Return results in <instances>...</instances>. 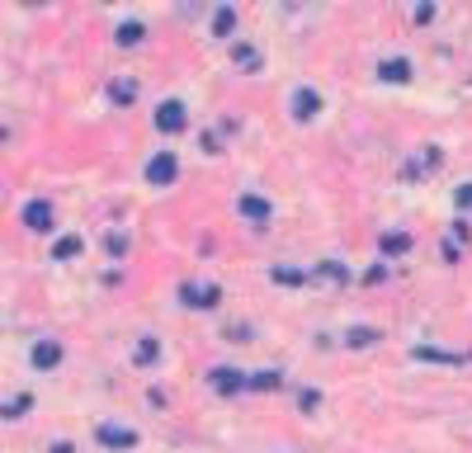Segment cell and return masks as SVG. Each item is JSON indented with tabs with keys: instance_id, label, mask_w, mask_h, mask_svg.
I'll list each match as a JSON object with an SVG mask.
<instances>
[{
	"instance_id": "cell-8",
	"label": "cell",
	"mask_w": 472,
	"mask_h": 453,
	"mask_svg": "<svg viewBox=\"0 0 472 453\" xmlns=\"http://www.w3.org/2000/svg\"><path fill=\"white\" fill-rule=\"evenodd\" d=\"M378 71H383V80H392V85H401V80H411V66H406L401 57H392V62H383Z\"/></svg>"
},
{
	"instance_id": "cell-15",
	"label": "cell",
	"mask_w": 472,
	"mask_h": 453,
	"mask_svg": "<svg viewBox=\"0 0 472 453\" xmlns=\"http://www.w3.org/2000/svg\"><path fill=\"white\" fill-rule=\"evenodd\" d=\"M156 354H161V345H156V340H142L132 359H137V364H156Z\"/></svg>"
},
{
	"instance_id": "cell-3",
	"label": "cell",
	"mask_w": 472,
	"mask_h": 453,
	"mask_svg": "<svg viewBox=\"0 0 472 453\" xmlns=\"http://www.w3.org/2000/svg\"><path fill=\"white\" fill-rule=\"evenodd\" d=\"M175 175H180V165H175V156H170V151H161V156L147 165V180H152V185H170Z\"/></svg>"
},
{
	"instance_id": "cell-9",
	"label": "cell",
	"mask_w": 472,
	"mask_h": 453,
	"mask_svg": "<svg viewBox=\"0 0 472 453\" xmlns=\"http://www.w3.org/2000/svg\"><path fill=\"white\" fill-rule=\"evenodd\" d=\"M236 208H241V213H246V217H255V222H260V217H269V203H264L260 194H246V198H241Z\"/></svg>"
},
{
	"instance_id": "cell-11",
	"label": "cell",
	"mask_w": 472,
	"mask_h": 453,
	"mask_svg": "<svg viewBox=\"0 0 472 453\" xmlns=\"http://www.w3.org/2000/svg\"><path fill=\"white\" fill-rule=\"evenodd\" d=\"M416 359H439V364H463L472 354H448V349H416Z\"/></svg>"
},
{
	"instance_id": "cell-4",
	"label": "cell",
	"mask_w": 472,
	"mask_h": 453,
	"mask_svg": "<svg viewBox=\"0 0 472 453\" xmlns=\"http://www.w3.org/2000/svg\"><path fill=\"white\" fill-rule=\"evenodd\" d=\"M24 227H33V232H48L53 227V203L48 198H33L24 208Z\"/></svg>"
},
{
	"instance_id": "cell-17",
	"label": "cell",
	"mask_w": 472,
	"mask_h": 453,
	"mask_svg": "<svg viewBox=\"0 0 472 453\" xmlns=\"http://www.w3.org/2000/svg\"><path fill=\"white\" fill-rule=\"evenodd\" d=\"M142 38V24H123L118 28V43H137Z\"/></svg>"
},
{
	"instance_id": "cell-14",
	"label": "cell",
	"mask_w": 472,
	"mask_h": 453,
	"mask_svg": "<svg viewBox=\"0 0 472 453\" xmlns=\"http://www.w3.org/2000/svg\"><path fill=\"white\" fill-rule=\"evenodd\" d=\"M383 250H388V255H401V250H411V237L392 232V237H383Z\"/></svg>"
},
{
	"instance_id": "cell-1",
	"label": "cell",
	"mask_w": 472,
	"mask_h": 453,
	"mask_svg": "<svg viewBox=\"0 0 472 453\" xmlns=\"http://www.w3.org/2000/svg\"><path fill=\"white\" fill-rule=\"evenodd\" d=\"M156 128L161 133H180L184 128V104L180 100H165V104L156 109Z\"/></svg>"
},
{
	"instance_id": "cell-21",
	"label": "cell",
	"mask_w": 472,
	"mask_h": 453,
	"mask_svg": "<svg viewBox=\"0 0 472 453\" xmlns=\"http://www.w3.org/2000/svg\"><path fill=\"white\" fill-rule=\"evenodd\" d=\"M458 208H472V185H458Z\"/></svg>"
},
{
	"instance_id": "cell-5",
	"label": "cell",
	"mask_w": 472,
	"mask_h": 453,
	"mask_svg": "<svg viewBox=\"0 0 472 453\" xmlns=\"http://www.w3.org/2000/svg\"><path fill=\"white\" fill-rule=\"evenodd\" d=\"M180 297L189 307H212V302H217V288H212V284H184Z\"/></svg>"
},
{
	"instance_id": "cell-16",
	"label": "cell",
	"mask_w": 472,
	"mask_h": 453,
	"mask_svg": "<svg viewBox=\"0 0 472 453\" xmlns=\"http://www.w3.org/2000/svg\"><path fill=\"white\" fill-rule=\"evenodd\" d=\"M251 387H260V392H269V387H279V373H255V378H251Z\"/></svg>"
},
{
	"instance_id": "cell-6",
	"label": "cell",
	"mask_w": 472,
	"mask_h": 453,
	"mask_svg": "<svg viewBox=\"0 0 472 453\" xmlns=\"http://www.w3.org/2000/svg\"><path fill=\"white\" fill-rule=\"evenodd\" d=\"M100 444H109V449H132L137 434L132 429H118V425H100Z\"/></svg>"
},
{
	"instance_id": "cell-20",
	"label": "cell",
	"mask_w": 472,
	"mask_h": 453,
	"mask_svg": "<svg viewBox=\"0 0 472 453\" xmlns=\"http://www.w3.org/2000/svg\"><path fill=\"white\" fill-rule=\"evenodd\" d=\"M350 345H373V331H350Z\"/></svg>"
},
{
	"instance_id": "cell-2",
	"label": "cell",
	"mask_w": 472,
	"mask_h": 453,
	"mask_svg": "<svg viewBox=\"0 0 472 453\" xmlns=\"http://www.w3.org/2000/svg\"><path fill=\"white\" fill-rule=\"evenodd\" d=\"M208 382L217 387V392H241V387H251V378L241 373V369H212Z\"/></svg>"
},
{
	"instance_id": "cell-18",
	"label": "cell",
	"mask_w": 472,
	"mask_h": 453,
	"mask_svg": "<svg viewBox=\"0 0 472 453\" xmlns=\"http://www.w3.org/2000/svg\"><path fill=\"white\" fill-rule=\"evenodd\" d=\"M114 100H123V104H132V80H118V85H114Z\"/></svg>"
},
{
	"instance_id": "cell-19",
	"label": "cell",
	"mask_w": 472,
	"mask_h": 453,
	"mask_svg": "<svg viewBox=\"0 0 472 453\" xmlns=\"http://www.w3.org/2000/svg\"><path fill=\"white\" fill-rule=\"evenodd\" d=\"M236 62H241V66H260V57L251 53V48H236Z\"/></svg>"
},
{
	"instance_id": "cell-10",
	"label": "cell",
	"mask_w": 472,
	"mask_h": 453,
	"mask_svg": "<svg viewBox=\"0 0 472 453\" xmlns=\"http://www.w3.org/2000/svg\"><path fill=\"white\" fill-rule=\"evenodd\" d=\"M57 359H62V345H53V340H48V345H38V349H33V364H38V369H53Z\"/></svg>"
},
{
	"instance_id": "cell-7",
	"label": "cell",
	"mask_w": 472,
	"mask_h": 453,
	"mask_svg": "<svg viewBox=\"0 0 472 453\" xmlns=\"http://www.w3.org/2000/svg\"><path fill=\"white\" fill-rule=\"evenodd\" d=\"M316 109H321V100H316L312 90H298V95H293V113H298V118H312Z\"/></svg>"
},
{
	"instance_id": "cell-13",
	"label": "cell",
	"mask_w": 472,
	"mask_h": 453,
	"mask_svg": "<svg viewBox=\"0 0 472 453\" xmlns=\"http://www.w3.org/2000/svg\"><path fill=\"white\" fill-rule=\"evenodd\" d=\"M80 246H85V241H80V237H62V241H57V246H53V255H57V260H71V255H76Z\"/></svg>"
},
{
	"instance_id": "cell-12",
	"label": "cell",
	"mask_w": 472,
	"mask_h": 453,
	"mask_svg": "<svg viewBox=\"0 0 472 453\" xmlns=\"http://www.w3.org/2000/svg\"><path fill=\"white\" fill-rule=\"evenodd\" d=\"M232 24H236V10H232V5H217V15H212V28H217V33H232Z\"/></svg>"
}]
</instances>
